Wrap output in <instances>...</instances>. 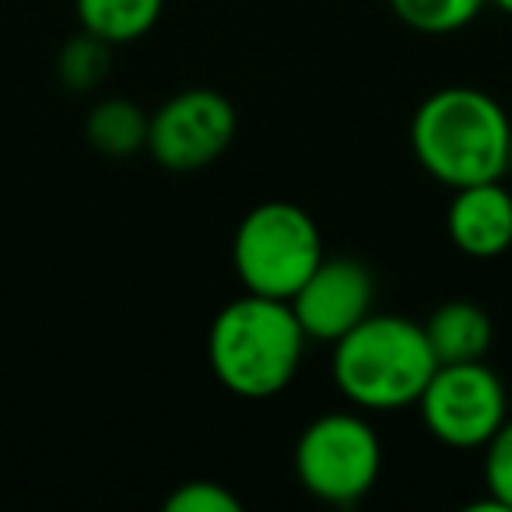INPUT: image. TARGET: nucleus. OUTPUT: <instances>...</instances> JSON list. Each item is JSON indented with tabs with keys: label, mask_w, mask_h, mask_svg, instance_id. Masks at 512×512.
Returning <instances> with one entry per match:
<instances>
[{
	"label": "nucleus",
	"mask_w": 512,
	"mask_h": 512,
	"mask_svg": "<svg viewBox=\"0 0 512 512\" xmlns=\"http://www.w3.org/2000/svg\"><path fill=\"white\" fill-rule=\"evenodd\" d=\"M411 148L449 190L491 183L509 172V116L481 88H439L414 113Z\"/></svg>",
	"instance_id": "f257e3e1"
},
{
	"label": "nucleus",
	"mask_w": 512,
	"mask_h": 512,
	"mask_svg": "<svg viewBox=\"0 0 512 512\" xmlns=\"http://www.w3.org/2000/svg\"><path fill=\"white\" fill-rule=\"evenodd\" d=\"M306 330L288 299L246 292L228 302L207 334V362L228 393L264 400L295 379L306 351Z\"/></svg>",
	"instance_id": "f03ea898"
},
{
	"label": "nucleus",
	"mask_w": 512,
	"mask_h": 512,
	"mask_svg": "<svg viewBox=\"0 0 512 512\" xmlns=\"http://www.w3.org/2000/svg\"><path fill=\"white\" fill-rule=\"evenodd\" d=\"M334 383L362 411H400L421 400L439 369L425 327L407 316H376L334 344Z\"/></svg>",
	"instance_id": "7ed1b4c3"
},
{
	"label": "nucleus",
	"mask_w": 512,
	"mask_h": 512,
	"mask_svg": "<svg viewBox=\"0 0 512 512\" xmlns=\"http://www.w3.org/2000/svg\"><path fill=\"white\" fill-rule=\"evenodd\" d=\"M323 256L313 214L288 200L256 204L232 239V264L242 288L271 299H292Z\"/></svg>",
	"instance_id": "20e7f679"
},
{
	"label": "nucleus",
	"mask_w": 512,
	"mask_h": 512,
	"mask_svg": "<svg viewBox=\"0 0 512 512\" xmlns=\"http://www.w3.org/2000/svg\"><path fill=\"white\" fill-rule=\"evenodd\" d=\"M383 467V446L358 414H323L309 421L295 446V474L313 498L327 505H355L372 491Z\"/></svg>",
	"instance_id": "39448f33"
},
{
	"label": "nucleus",
	"mask_w": 512,
	"mask_h": 512,
	"mask_svg": "<svg viewBox=\"0 0 512 512\" xmlns=\"http://www.w3.org/2000/svg\"><path fill=\"white\" fill-rule=\"evenodd\" d=\"M428 432L453 449H477L509 418L505 386L484 362L439 365L418 400Z\"/></svg>",
	"instance_id": "423d86ee"
},
{
	"label": "nucleus",
	"mask_w": 512,
	"mask_h": 512,
	"mask_svg": "<svg viewBox=\"0 0 512 512\" xmlns=\"http://www.w3.org/2000/svg\"><path fill=\"white\" fill-rule=\"evenodd\" d=\"M235 106L214 88L172 95L148 123V151L169 172H197L218 162L235 141Z\"/></svg>",
	"instance_id": "0eeeda50"
},
{
	"label": "nucleus",
	"mask_w": 512,
	"mask_h": 512,
	"mask_svg": "<svg viewBox=\"0 0 512 512\" xmlns=\"http://www.w3.org/2000/svg\"><path fill=\"white\" fill-rule=\"evenodd\" d=\"M288 302L306 337L337 344L348 330L372 316L376 278L355 256H323Z\"/></svg>",
	"instance_id": "6e6552de"
},
{
	"label": "nucleus",
	"mask_w": 512,
	"mask_h": 512,
	"mask_svg": "<svg viewBox=\"0 0 512 512\" xmlns=\"http://www.w3.org/2000/svg\"><path fill=\"white\" fill-rule=\"evenodd\" d=\"M446 232L463 256H502L512 246V193L502 186V179L460 186L449 204Z\"/></svg>",
	"instance_id": "1a4fd4ad"
},
{
	"label": "nucleus",
	"mask_w": 512,
	"mask_h": 512,
	"mask_svg": "<svg viewBox=\"0 0 512 512\" xmlns=\"http://www.w3.org/2000/svg\"><path fill=\"white\" fill-rule=\"evenodd\" d=\"M425 337L432 344V355L439 365H460V362H484L495 341L491 316L477 302H446L439 306L425 323Z\"/></svg>",
	"instance_id": "9d476101"
},
{
	"label": "nucleus",
	"mask_w": 512,
	"mask_h": 512,
	"mask_svg": "<svg viewBox=\"0 0 512 512\" xmlns=\"http://www.w3.org/2000/svg\"><path fill=\"white\" fill-rule=\"evenodd\" d=\"M165 0H74L78 22L85 32L113 46L144 39L162 18Z\"/></svg>",
	"instance_id": "9b49d317"
},
{
	"label": "nucleus",
	"mask_w": 512,
	"mask_h": 512,
	"mask_svg": "<svg viewBox=\"0 0 512 512\" xmlns=\"http://www.w3.org/2000/svg\"><path fill=\"white\" fill-rule=\"evenodd\" d=\"M151 116L130 99H102L85 120V137L99 155L130 158L148 148Z\"/></svg>",
	"instance_id": "f8f14e48"
},
{
	"label": "nucleus",
	"mask_w": 512,
	"mask_h": 512,
	"mask_svg": "<svg viewBox=\"0 0 512 512\" xmlns=\"http://www.w3.org/2000/svg\"><path fill=\"white\" fill-rule=\"evenodd\" d=\"M109 57H113V43L92 36L81 29L74 39L60 46L57 57V78L67 92H95L102 81L109 78Z\"/></svg>",
	"instance_id": "ddd939ff"
},
{
	"label": "nucleus",
	"mask_w": 512,
	"mask_h": 512,
	"mask_svg": "<svg viewBox=\"0 0 512 512\" xmlns=\"http://www.w3.org/2000/svg\"><path fill=\"white\" fill-rule=\"evenodd\" d=\"M488 0H390L393 15L414 32L425 36H446L470 25Z\"/></svg>",
	"instance_id": "4468645a"
},
{
	"label": "nucleus",
	"mask_w": 512,
	"mask_h": 512,
	"mask_svg": "<svg viewBox=\"0 0 512 512\" xmlns=\"http://www.w3.org/2000/svg\"><path fill=\"white\" fill-rule=\"evenodd\" d=\"M484 484L495 509L512 512V418L502 421L495 435L484 442Z\"/></svg>",
	"instance_id": "2eb2a0df"
},
{
	"label": "nucleus",
	"mask_w": 512,
	"mask_h": 512,
	"mask_svg": "<svg viewBox=\"0 0 512 512\" xmlns=\"http://www.w3.org/2000/svg\"><path fill=\"white\" fill-rule=\"evenodd\" d=\"M242 502L218 481H186L165 498V512H239Z\"/></svg>",
	"instance_id": "dca6fc26"
},
{
	"label": "nucleus",
	"mask_w": 512,
	"mask_h": 512,
	"mask_svg": "<svg viewBox=\"0 0 512 512\" xmlns=\"http://www.w3.org/2000/svg\"><path fill=\"white\" fill-rule=\"evenodd\" d=\"M488 4H495V8L505 11V15H512V0H488Z\"/></svg>",
	"instance_id": "f3484780"
},
{
	"label": "nucleus",
	"mask_w": 512,
	"mask_h": 512,
	"mask_svg": "<svg viewBox=\"0 0 512 512\" xmlns=\"http://www.w3.org/2000/svg\"><path fill=\"white\" fill-rule=\"evenodd\" d=\"M509 172H512V120H509Z\"/></svg>",
	"instance_id": "a211bd4d"
}]
</instances>
